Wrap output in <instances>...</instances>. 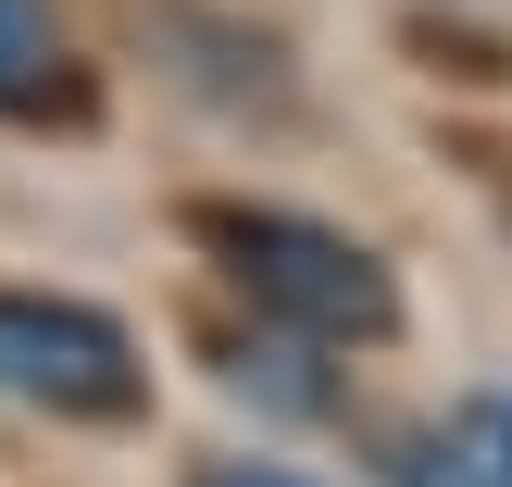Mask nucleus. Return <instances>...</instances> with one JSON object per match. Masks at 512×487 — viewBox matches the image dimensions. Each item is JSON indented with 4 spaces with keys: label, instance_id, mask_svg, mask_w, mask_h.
<instances>
[{
    "label": "nucleus",
    "instance_id": "obj_1",
    "mask_svg": "<svg viewBox=\"0 0 512 487\" xmlns=\"http://www.w3.org/2000/svg\"><path fill=\"white\" fill-rule=\"evenodd\" d=\"M200 250H213L225 275H238V300L250 313H275L288 338H313V350H375L400 325V288H388V263H375L363 238H338V225H313V213H250V200H200Z\"/></svg>",
    "mask_w": 512,
    "mask_h": 487
},
{
    "label": "nucleus",
    "instance_id": "obj_2",
    "mask_svg": "<svg viewBox=\"0 0 512 487\" xmlns=\"http://www.w3.org/2000/svg\"><path fill=\"white\" fill-rule=\"evenodd\" d=\"M0 400L50 425H125V413H150V363L100 300L0 288Z\"/></svg>",
    "mask_w": 512,
    "mask_h": 487
},
{
    "label": "nucleus",
    "instance_id": "obj_3",
    "mask_svg": "<svg viewBox=\"0 0 512 487\" xmlns=\"http://www.w3.org/2000/svg\"><path fill=\"white\" fill-rule=\"evenodd\" d=\"M0 113H13V125L88 113V88H75V50H63V25H50V0H0Z\"/></svg>",
    "mask_w": 512,
    "mask_h": 487
},
{
    "label": "nucleus",
    "instance_id": "obj_4",
    "mask_svg": "<svg viewBox=\"0 0 512 487\" xmlns=\"http://www.w3.org/2000/svg\"><path fill=\"white\" fill-rule=\"evenodd\" d=\"M188 487H313V475H288V463H200Z\"/></svg>",
    "mask_w": 512,
    "mask_h": 487
},
{
    "label": "nucleus",
    "instance_id": "obj_5",
    "mask_svg": "<svg viewBox=\"0 0 512 487\" xmlns=\"http://www.w3.org/2000/svg\"><path fill=\"white\" fill-rule=\"evenodd\" d=\"M488 450H500V487H512V413H488Z\"/></svg>",
    "mask_w": 512,
    "mask_h": 487
}]
</instances>
